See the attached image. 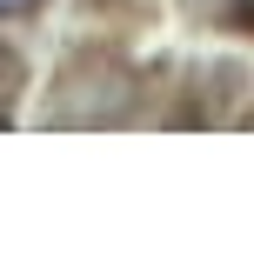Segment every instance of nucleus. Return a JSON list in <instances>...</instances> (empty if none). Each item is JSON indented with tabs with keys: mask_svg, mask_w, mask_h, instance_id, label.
Listing matches in <instances>:
<instances>
[{
	"mask_svg": "<svg viewBox=\"0 0 254 260\" xmlns=\"http://www.w3.org/2000/svg\"><path fill=\"white\" fill-rule=\"evenodd\" d=\"M201 7H214V0H201Z\"/></svg>",
	"mask_w": 254,
	"mask_h": 260,
	"instance_id": "4",
	"label": "nucleus"
},
{
	"mask_svg": "<svg viewBox=\"0 0 254 260\" xmlns=\"http://www.w3.org/2000/svg\"><path fill=\"white\" fill-rule=\"evenodd\" d=\"M47 7V0H0V27H20V20H34Z\"/></svg>",
	"mask_w": 254,
	"mask_h": 260,
	"instance_id": "3",
	"label": "nucleus"
},
{
	"mask_svg": "<svg viewBox=\"0 0 254 260\" xmlns=\"http://www.w3.org/2000/svg\"><path fill=\"white\" fill-rule=\"evenodd\" d=\"M134 93L140 87L114 54H80L54 80L47 127H121V120H134Z\"/></svg>",
	"mask_w": 254,
	"mask_h": 260,
	"instance_id": "1",
	"label": "nucleus"
},
{
	"mask_svg": "<svg viewBox=\"0 0 254 260\" xmlns=\"http://www.w3.org/2000/svg\"><path fill=\"white\" fill-rule=\"evenodd\" d=\"M27 87V60H20V47L7 40V27H0V127H14V100Z\"/></svg>",
	"mask_w": 254,
	"mask_h": 260,
	"instance_id": "2",
	"label": "nucleus"
}]
</instances>
